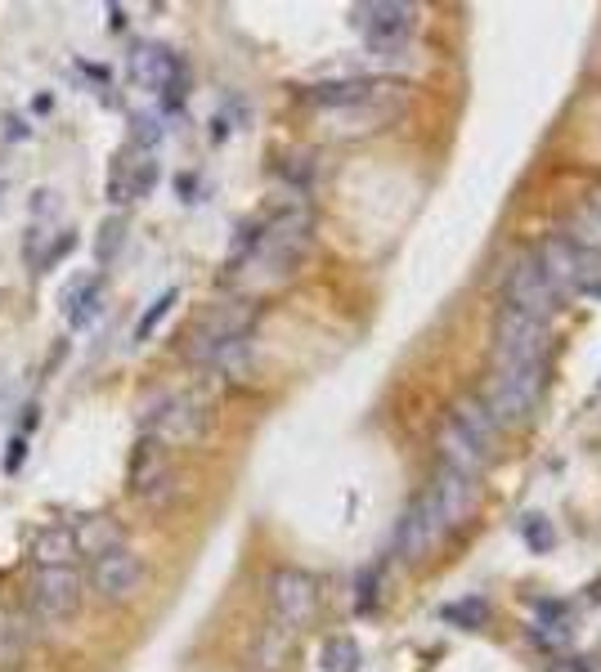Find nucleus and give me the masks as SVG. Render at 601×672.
<instances>
[{"instance_id": "obj_1", "label": "nucleus", "mask_w": 601, "mask_h": 672, "mask_svg": "<svg viewBox=\"0 0 601 672\" xmlns=\"http://www.w3.org/2000/svg\"><path fill=\"white\" fill-rule=\"evenodd\" d=\"M139 422H144V439H154L162 448H184V444H198L211 431L216 403H211V395L203 386L162 390L158 399H148Z\"/></svg>"}, {"instance_id": "obj_2", "label": "nucleus", "mask_w": 601, "mask_h": 672, "mask_svg": "<svg viewBox=\"0 0 601 672\" xmlns=\"http://www.w3.org/2000/svg\"><path fill=\"white\" fill-rule=\"evenodd\" d=\"M256 319H260V306L252 301V296L207 306V310L194 319L189 336H184V359H194V363L211 368L220 350H230V346H238V341H252Z\"/></svg>"}, {"instance_id": "obj_3", "label": "nucleus", "mask_w": 601, "mask_h": 672, "mask_svg": "<svg viewBox=\"0 0 601 672\" xmlns=\"http://www.w3.org/2000/svg\"><path fill=\"white\" fill-rule=\"evenodd\" d=\"M548 382V363H494V377H490V413L503 422H525L535 413V403L543 395Z\"/></svg>"}, {"instance_id": "obj_4", "label": "nucleus", "mask_w": 601, "mask_h": 672, "mask_svg": "<svg viewBox=\"0 0 601 672\" xmlns=\"http://www.w3.org/2000/svg\"><path fill=\"white\" fill-rule=\"evenodd\" d=\"M351 14L368 54H395L418 32V5H400V0H372V5H355Z\"/></svg>"}, {"instance_id": "obj_5", "label": "nucleus", "mask_w": 601, "mask_h": 672, "mask_svg": "<svg viewBox=\"0 0 601 672\" xmlns=\"http://www.w3.org/2000/svg\"><path fill=\"white\" fill-rule=\"evenodd\" d=\"M404 90L400 86H378L372 95H364L359 103L342 108V112H323L328 117V130L332 135H342V139H359V135H372V130H387L391 122L404 117Z\"/></svg>"}, {"instance_id": "obj_6", "label": "nucleus", "mask_w": 601, "mask_h": 672, "mask_svg": "<svg viewBox=\"0 0 601 672\" xmlns=\"http://www.w3.org/2000/svg\"><path fill=\"white\" fill-rule=\"evenodd\" d=\"M82 587L86 578L77 574V565L68 570H36L32 587H27V610L41 623H68L82 610Z\"/></svg>"}, {"instance_id": "obj_7", "label": "nucleus", "mask_w": 601, "mask_h": 672, "mask_svg": "<svg viewBox=\"0 0 601 672\" xmlns=\"http://www.w3.org/2000/svg\"><path fill=\"white\" fill-rule=\"evenodd\" d=\"M494 363H548V323L499 306L494 319Z\"/></svg>"}, {"instance_id": "obj_8", "label": "nucleus", "mask_w": 601, "mask_h": 672, "mask_svg": "<svg viewBox=\"0 0 601 672\" xmlns=\"http://www.w3.org/2000/svg\"><path fill=\"white\" fill-rule=\"evenodd\" d=\"M126 484H131V498H139L144 507L162 511L171 498H175V466L167 458V448L154 444V439H139L135 453H131V471H126Z\"/></svg>"}, {"instance_id": "obj_9", "label": "nucleus", "mask_w": 601, "mask_h": 672, "mask_svg": "<svg viewBox=\"0 0 601 672\" xmlns=\"http://www.w3.org/2000/svg\"><path fill=\"white\" fill-rule=\"evenodd\" d=\"M503 306H512V310H520V314H530V319H539V323H548V319L561 310V296H556L552 283L543 278V270H539L535 256H520L516 265L507 270Z\"/></svg>"}, {"instance_id": "obj_10", "label": "nucleus", "mask_w": 601, "mask_h": 672, "mask_svg": "<svg viewBox=\"0 0 601 672\" xmlns=\"http://www.w3.org/2000/svg\"><path fill=\"white\" fill-rule=\"evenodd\" d=\"M131 77L144 86V90H154L167 99V108H180L184 103V59L158 41H144L135 46L131 54Z\"/></svg>"}, {"instance_id": "obj_11", "label": "nucleus", "mask_w": 601, "mask_h": 672, "mask_svg": "<svg viewBox=\"0 0 601 672\" xmlns=\"http://www.w3.org/2000/svg\"><path fill=\"white\" fill-rule=\"evenodd\" d=\"M270 606H274L279 627H287V632L292 627H306L315 619V610H319V583H315V574L292 570V565L274 570L270 574Z\"/></svg>"}, {"instance_id": "obj_12", "label": "nucleus", "mask_w": 601, "mask_h": 672, "mask_svg": "<svg viewBox=\"0 0 601 672\" xmlns=\"http://www.w3.org/2000/svg\"><path fill=\"white\" fill-rule=\"evenodd\" d=\"M154 184H158V158L144 153V148H135V144H126L108 166L103 194H108L112 207H131V202L154 194Z\"/></svg>"}, {"instance_id": "obj_13", "label": "nucleus", "mask_w": 601, "mask_h": 672, "mask_svg": "<svg viewBox=\"0 0 601 672\" xmlns=\"http://www.w3.org/2000/svg\"><path fill=\"white\" fill-rule=\"evenodd\" d=\"M86 583H90V592L99 596V601H131L135 587L144 583V560L131 547H112V551L90 560Z\"/></svg>"}, {"instance_id": "obj_14", "label": "nucleus", "mask_w": 601, "mask_h": 672, "mask_svg": "<svg viewBox=\"0 0 601 672\" xmlns=\"http://www.w3.org/2000/svg\"><path fill=\"white\" fill-rule=\"evenodd\" d=\"M427 502H431V511L440 515V525L444 530H454V525H463L467 520V511L476 507V480H467V475H458V471H449V466H440L436 471V480L427 484V494H422Z\"/></svg>"}, {"instance_id": "obj_15", "label": "nucleus", "mask_w": 601, "mask_h": 672, "mask_svg": "<svg viewBox=\"0 0 601 672\" xmlns=\"http://www.w3.org/2000/svg\"><path fill=\"white\" fill-rule=\"evenodd\" d=\"M444 534V525H440V515L431 511V502L418 494L408 507H404V515H400V525H395V556L400 560H418L436 538Z\"/></svg>"}, {"instance_id": "obj_16", "label": "nucleus", "mask_w": 601, "mask_h": 672, "mask_svg": "<svg viewBox=\"0 0 601 672\" xmlns=\"http://www.w3.org/2000/svg\"><path fill=\"white\" fill-rule=\"evenodd\" d=\"M458 422V431L480 448L485 458L494 462V448H499V435H503V426H499V418L490 413V403H485L480 395H467V399H458L454 403V413H449Z\"/></svg>"}, {"instance_id": "obj_17", "label": "nucleus", "mask_w": 601, "mask_h": 672, "mask_svg": "<svg viewBox=\"0 0 601 672\" xmlns=\"http://www.w3.org/2000/svg\"><path fill=\"white\" fill-rule=\"evenodd\" d=\"M77 534H72V525H46L36 530V538L27 543V560L32 570H68L77 565Z\"/></svg>"}, {"instance_id": "obj_18", "label": "nucleus", "mask_w": 601, "mask_h": 672, "mask_svg": "<svg viewBox=\"0 0 601 672\" xmlns=\"http://www.w3.org/2000/svg\"><path fill=\"white\" fill-rule=\"evenodd\" d=\"M535 260H539L543 278L552 283V291L561 296V301H566V296L575 291V278H579V265H575V242H571L566 234H552V238H543V242H539Z\"/></svg>"}, {"instance_id": "obj_19", "label": "nucleus", "mask_w": 601, "mask_h": 672, "mask_svg": "<svg viewBox=\"0 0 601 672\" xmlns=\"http://www.w3.org/2000/svg\"><path fill=\"white\" fill-rule=\"evenodd\" d=\"M32 627H36V619H32L27 606L0 601V668L5 672H14L23 663V655L32 646Z\"/></svg>"}, {"instance_id": "obj_20", "label": "nucleus", "mask_w": 601, "mask_h": 672, "mask_svg": "<svg viewBox=\"0 0 601 672\" xmlns=\"http://www.w3.org/2000/svg\"><path fill=\"white\" fill-rule=\"evenodd\" d=\"M436 448H440V462L449 466V471H458V475H467V480H476L485 466H490V458L480 453V448L458 431V422L454 418H444L440 422V435H436Z\"/></svg>"}, {"instance_id": "obj_21", "label": "nucleus", "mask_w": 601, "mask_h": 672, "mask_svg": "<svg viewBox=\"0 0 601 672\" xmlns=\"http://www.w3.org/2000/svg\"><path fill=\"white\" fill-rule=\"evenodd\" d=\"M72 534H77V551L90 556V560L112 551V547H126V534H122V525L112 515H86V520L72 525Z\"/></svg>"}, {"instance_id": "obj_22", "label": "nucleus", "mask_w": 601, "mask_h": 672, "mask_svg": "<svg viewBox=\"0 0 601 672\" xmlns=\"http://www.w3.org/2000/svg\"><path fill=\"white\" fill-rule=\"evenodd\" d=\"M99 310H103V278L99 274H86V278H77L63 291V319L72 327H86Z\"/></svg>"}, {"instance_id": "obj_23", "label": "nucleus", "mask_w": 601, "mask_h": 672, "mask_svg": "<svg viewBox=\"0 0 601 672\" xmlns=\"http://www.w3.org/2000/svg\"><path fill=\"white\" fill-rule=\"evenodd\" d=\"M516 534H520V543L530 547V551H552L556 547V525L543 515V511H525L520 520H516Z\"/></svg>"}, {"instance_id": "obj_24", "label": "nucleus", "mask_w": 601, "mask_h": 672, "mask_svg": "<svg viewBox=\"0 0 601 672\" xmlns=\"http://www.w3.org/2000/svg\"><path fill=\"white\" fill-rule=\"evenodd\" d=\"M279 175L292 184L296 194H300V189H310V179H315V153H310V148H296V153H283Z\"/></svg>"}, {"instance_id": "obj_25", "label": "nucleus", "mask_w": 601, "mask_h": 672, "mask_svg": "<svg viewBox=\"0 0 601 672\" xmlns=\"http://www.w3.org/2000/svg\"><path fill=\"white\" fill-rule=\"evenodd\" d=\"M323 672H359V646L351 637L323 642Z\"/></svg>"}, {"instance_id": "obj_26", "label": "nucleus", "mask_w": 601, "mask_h": 672, "mask_svg": "<svg viewBox=\"0 0 601 672\" xmlns=\"http://www.w3.org/2000/svg\"><path fill=\"white\" fill-rule=\"evenodd\" d=\"M444 614V623H454V627H467V632H476L485 619H490V606L480 601V596H467V601H454V606H444L440 610Z\"/></svg>"}, {"instance_id": "obj_27", "label": "nucleus", "mask_w": 601, "mask_h": 672, "mask_svg": "<svg viewBox=\"0 0 601 672\" xmlns=\"http://www.w3.org/2000/svg\"><path fill=\"white\" fill-rule=\"evenodd\" d=\"M175 301H180V287H167V291L158 296V301L139 314V323H135V341H148V336L158 332V323L171 314V306H175Z\"/></svg>"}, {"instance_id": "obj_28", "label": "nucleus", "mask_w": 601, "mask_h": 672, "mask_svg": "<svg viewBox=\"0 0 601 672\" xmlns=\"http://www.w3.org/2000/svg\"><path fill=\"white\" fill-rule=\"evenodd\" d=\"M575 247H588V251H601V220L592 215V207H579L575 220H571V234H566Z\"/></svg>"}, {"instance_id": "obj_29", "label": "nucleus", "mask_w": 601, "mask_h": 672, "mask_svg": "<svg viewBox=\"0 0 601 672\" xmlns=\"http://www.w3.org/2000/svg\"><path fill=\"white\" fill-rule=\"evenodd\" d=\"M122 238H126V220H122V215L103 220L99 242H95V256H99V260H112V256H118V247H122Z\"/></svg>"}, {"instance_id": "obj_30", "label": "nucleus", "mask_w": 601, "mask_h": 672, "mask_svg": "<svg viewBox=\"0 0 601 672\" xmlns=\"http://www.w3.org/2000/svg\"><path fill=\"white\" fill-rule=\"evenodd\" d=\"M378 578H382V574L372 570V565L359 574V583H355V592H359V596H355V610H359V614H368L372 606H378Z\"/></svg>"}, {"instance_id": "obj_31", "label": "nucleus", "mask_w": 601, "mask_h": 672, "mask_svg": "<svg viewBox=\"0 0 601 672\" xmlns=\"http://www.w3.org/2000/svg\"><path fill=\"white\" fill-rule=\"evenodd\" d=\"M23 458H27V439H23V435H14V439H10V458H5V471H19V466H23Z\"/></svg>"}, {"instance_id": "obj_32", "label": "nucleus", "mask_w": 601, "mask_h": 672, "mask_svg": "<svg viewBox=\"0 0 601 672\" xmlns=\"http://www.w3.org/2000/svg\"><path fill=\"white\" fill-rule=\"evenodd\" d=\"M548 672H592V668H588L584 659H561V663H552Z\"/></svg>"}, {"instance_id": "obj_33", "label": "nucleus", "mask_w": 601, "mask_h": 672, "mask_svg": "<svg viewBox=\"0 0 601 672\" xmlns=\"http://www.w3.org/2000/svg\"><path fill=\"white\" fill-rule=\"evenodd\" d=\"M108 18H112V32H122V27H126V14H122V5H108Z\"/></svg>"}, {"instance_id": "obj_34", "label": "nucleus", "mask_w": 601, "mask_h": 672, "mask_svg": "<svg viewBox=\"0 0 601 672\" xmlns=\"http://www.w3.org/2000/svg\"><path fill=\"white\" fill-rule=\"evenodd\" d=\"M592 215H597V220H601V194H597V198H592Z\"/></svg>"}, {"instance_id": "obj_35", "label": "nucleus", "mask_w": 601, "mask_h": 672, "mask_svg": "<svg viewBox=\"0 0 601 672\" xmlns=\"http://www.w3.org/2000/svg\"><path fill=\"white\" fill-rule=\"evenodd\" d=\"M0 672H5V668H0Z\"/></svg>"}]
</instances>
